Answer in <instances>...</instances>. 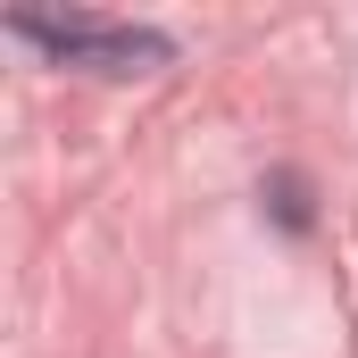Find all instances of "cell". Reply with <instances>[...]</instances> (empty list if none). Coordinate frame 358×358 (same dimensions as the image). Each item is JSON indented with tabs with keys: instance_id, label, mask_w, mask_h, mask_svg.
Returning <instances> with one entry per match:
<instances>
[{
	"instance_id": "cell-1",
	"label": "cell",
	"mask_w": 358,
	"mask_h": 358,
	"mask_svg": "<svg viewBox=\"0 0 358 358\" xmlns=\"http://www.w3.org/2000/svg\"><path fill=\"white\" fill-rule=\"evenodd\" d=\"M8 34H17V42H42L59 67H84V76H150V67H167V34H150V25L8 8Z\"/></svg>"
}]
</instances>
